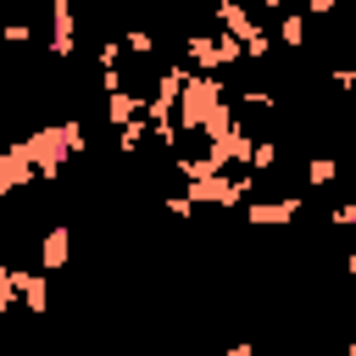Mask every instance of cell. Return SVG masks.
Instances as JSON below:
<instances>
[{
    "label": "cell",
    "mask_w": 356,
    "mask_h": 356,
    "mask_svg": "<svg viewBox=\"0 0 356 356\" xmlns=\"http://www.w3.org/2000/svg\"><path fill=\"white\" fill-rule=\"evenodd\" d=\"M328 78H334L345 95H356V67H350V61H345V67H328Z\"/></svg>",
    "instance_id": "8fae6325"
},
{
    "label": "cell",
    "mask_w": 356,
    "mask_h": 356,
    "mask_svg": "<svg viewBox=\"0 0 356 356\" xmlns=\"http://www.w3.org/2000/svg\"><path fill=\"white\" fill-rule=\"evenodd\" d=\"M350 128H356V95H350Z\"/></svg>",
    "instance_id": "5bb4252c"
},
{
    "label": "cell",
    "mask_w": 356,
    "mask_h": 356,
    "mask_svg": "<svg viewBox=\"0 0 356 356\" xmlns=\"http://www.w3.org/2000/svg\"><path fill=\"white\" fill-rule=\"evenodd\" d=\"M33 178H39V161H33L28 139H11V145L0 150V195H17V189H28Z\"/></svg>",
    "instance_id": "7a4b0ae2"
},
{
    "label": "cell",
    "mask_w": 356,
    "mask_h": 356,
    "mask_svg": "<svg viewBox=\"0 0 356 356\" xmlns=\"http://www.w3.org/2000/svg\"><path fill=\"white\" fill-rule=\"evenodd\" d=\"M339 0H306V17H334Z\"/></svg>",
    "instance_id": "7c38bea8"
},
{
    "label": "cell",
    "mask_w": 356,
    "mask_h": 356,
    "mask_svg": "<svg viewBox=\"0 0 356 356\" xmlns=\"http://www.w3.org/2000/svg\"><path fill=\"white\" fill-rule=\"evenodd\" d=\"M350 356H356V339H350Z\"/></svg>",
    "instance_id": "9a60e30c"
},
{
    "label": "cell",
    "mask_w": 356,
    "mask_h": 356,
    "mask_svg": "<svg viewBox=\"0 0 356 356\" xmlns=\"http://www.w3.org/2000/svg\"><path fill=\"white\" fill-rule=\"evenodd\" d=\"M122 44H128V56H134V61H150V56H156V33H150V28H128V33H122Z\"/></svg>",
    "instance_id": "ba28073f"
},
{
    "label": "cell",
    "mask_w": 356,
    "mask_h": 356,
    "mask_svg": "<svg viewBox=\"0 0 356 356\" xmlns=\"http://www.w3.org/2000/svg\"><path fill=\"white\" fill-rule=\"evenodd\" d=\"M67 261H72V228H67V222H50L44 239H39V267L56 273V267H67Z\"/></svg>",
    "instance_id": "5b68a950"
},
{
    "label": "cell",
    "mask_w": 356,
    "mask_h": 356,
    "mask_svg": "<svg viewBox=\"0 0 356 356\" xmlns=\"http://www.w3.org/2000/svg\"><path fill=\"white\" fill-rule=\"evenodd\" d=\"M0 39H6V44H28V39H33V28H28V22H6V28H0Z\"/></svg>",
    "instance_id": "30bf717a"
},
{
    "label": "cell",
    "mask_w": 356,
    "mask_h": 356,
    "mask_svg": "<svg viewBox=\"0 0 356 356\" xmlns=\"http://www.w3.org/2000/svg\"><path fill=\"white\" fill-rule=\"evenodd\" d=\"M306 22H312L306 11H284V17H278V44L300 50V44H306Z\"/></svg>",
    "instance_id": "8992f818"
},
{
    "label": "cell",
    "mask_w": 356,
    "mask_h": 356,
    "mask_svg": "<svg viewBox=\"0 0 356 356\" xmlns=\"http://www.w3.org/2000/svg\"><path fill=\"white\" fill-rule=\"evenodd\" d=\"M256 6H261V11H284L289 0H256Z\"/></svg>",
    "instance_id": "4fadbf2b"
},
{
    "label": "cell",
    "mask_w": 356,
    "mask_h": 356,
    "mask_svg": "<svg viewBox=\"0 0 356 356\" xmlns=\"http://www.w3.org/2000/svg\"><path fill=\"white\" fill-rule=\"evenodd\" d=\"M189 67H200V72H222V67H234V61H245V39L239 33H189L184 39V50H178Z\"/></svg>",
    "instance_id": "6da1fadb"
},
{
    "label": "cell",
    "mask_w": 356,
    "mask_h": 356,
    "mask_svg": "<svg viewBox=\"0 0 356 356\" xmlns=\"http://www.w3.org/2000/svg\"><path fill=\"white\" fill-rule=\"evenodd\" d=\"M72 50H78V11L72 0H50V56L67 61Z\"/></svg>",
    "instance_id": "3957f363"
},
{
    "label": "cell",
    "mask_w": 356,
    "mask_h": 356,
    "mask_svg": "<svg viewBox=\"0 0 356 356\" xmlns=\"http://www.w3.org/2000/svg\"><path fill=\"white\" fill-rule=\"evenodd\" d=\"M334 178H339V156H312V161H306V184H312V189H328Z\"/></svg>",
    "instance_id": "52a82bcc"
},
{
    "label": "cell",
    "mask_w": 356,
    "mask_h": 356,
    "mask_svg": "<svg viewBox=\"0 0 356 356\" xmlns=\"http://www.w3.org/2000/svg\"><path fill=\"white\" fill-rule=\"evenodd\" d=\"M295 217H300V195H278V200H250L245 206V222H256V228H284Z\"/></svg>",
    "instance_id": "277c9868"
},
{
    "label": "cell",
    "mask_w": 356,
    "mask_h": 356,
    "mask_svg": "<svg viewBox=\"0 0 356 356\" xmlns=\"http://www.w3.org/2000/svg\"><path fill=\"white\" fill-rule=\"evenodd\" d=\"M284 161V150H278V139H256V150H250V167L256 172H273Z\"/></svg>",
    "instance_id": "9c48e42d"
}]
</instances>
